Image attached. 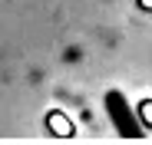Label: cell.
Wrapping results in <instances>:
<instances>
[{"label":"cell","mask_w":152,"mask_h":145,"mask_svg":"<svg viewBox=\"0 0 152 145\" xmlns=\"http://www.w3.org/2000/svg\"><path fill=\"white\" fill-rule=\"evenodd\" d=\"M106 112H109V122L116 125V132L122 138H139L142 135V125L136 119V109L129 106V99L119 92V89H109L106 92Z\"/></svg>","instance_id":"obj_1"}]
</instances>
